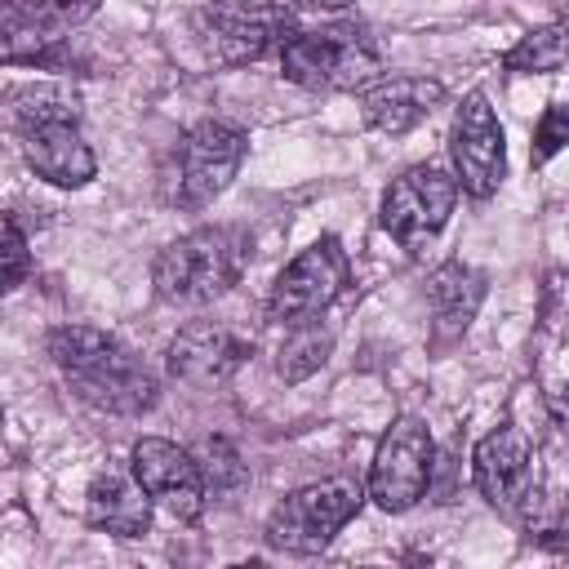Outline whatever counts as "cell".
Instances as JSON below:
<instances>
[{
	"label": "cell",
	"mask_w": 569,
	"mask_h": 569,
	"mask_svg": "<svg viewBox=\"0 0 569 569\" xmlns=\"http://www.w3.org/2000/svg\"><path fill=\"white\" fill-rule=\"evenodd\" d=\"M49 356L62 369L67 387L102 413L133 418V413H147L160 396L156 373L120 338L93 325H58L49 333Z\"/></svg>",
	"instance_id": "6da1fadb"
},
{
	"label": "cell",
	"mask_w": 569,
	"mask_h": 569,
	"mask_svg": "<svg viewBox=\"0 0 569 569\" xmlns=\"http://www.w3.org/2000/svg\"><path fill=\"white\" fill-rule=\"evenodd\" d=\"M84 520L116 538H142L151 525V498L147 489L124 471H102L84 493Z\"/></svg>",
	"instance_id": "e0dca14e"
},
{
	"label": "cell",
	"mask_w": 569,
	"mask_h": 569,
	"mask_svg": "<svg viewBox=\"0 0 569 569\" xmlns=\"http://www.w3.org/2000/svg\"><path fill=\"white\" fill-rule=\"evenodd\" d=\"M280 71H284V80H293L311 93L365 89L369 80L382 76V49L356 22L311 27V31H293L280 44Z\"/></svg>",
	"instance_id": "3957f363"
},
{
	"label": "cell",
	"mask_w": 569,
	"mask_h": 569,
	"mask_svg": "<svg viewBox=\"0 0 569 569\" xmlns=\"http://www.w3.org/2000/svg\"><path fill=\"white\" fill-rule=\"evenodd\" d=\"M0 427H4V409H0Z\"/></svg>",
	"instance_id": "d4e9b609"
},
{
	"label": "cell",
	"mask_w": 569,
	"mask_h": 569,
	"mask_svg": "<svg viewBox=\"0 0 569 569\" xmlns=\"http://www.w3.org/2000/svg\"><path fill=\"white\" fill-rule=\"evenodd\" d=\"M329 347H333V338L320 333L311 320H307V325H293V338L280 347L276 373H280L284 382H302V378H311V373L329 360Z\"/></svg>",
	"instance_id": "ffe728a7"
},
{
	"label": "cell",
	"mask_w": 569,
	"mask_h": 569,
	"mask_svg": "<svg viewBox=\"0 0 569 569\" xmlns=\"http://www.w3.org/2000/svg\"><path fill=\"white\" fill-rule=\"evenodd\" d=\"M445 102V84L431 76H378L360 89V111L382 133H409Z\"/></svg>",
	"instance_id": "2e32d148"
},
{
	"label": "cell",
	"mask_w": 569,
	"mask_h": 569,
	"mask_svg": "<svg viewBox=\"0 0 569 569\" xmlns=\"http://www.w3.org/2000/svg\"><path fill=\"white\" fill-rule=\"evenodd\" d=\"M565 142H569V111L560 102H551L542 124H538V133H533V164H547Z\"/></svg>",
	"instance_id": "603a6c76"
},
{
	"label": "cell",
	"mask_w": 569,
	"mask_h": 569,
	"mask_svg": "<svg viewBox=\"0 0 569 569\" xmlns=\"http://www.w3.org/2000/svg\"><path fill=\"white\" fill-rule=\"evenodd\" d=\"M471 480L480 489V498L498 511H516L529 498V480H533V449L529 436L511 422L493 427L489 436H480L476 453H471Z\"/></svg>",
	"instance_id": "4fadbf2b"
},
{
	"label": "cell",
	"mask_w": 569,
	"mask_h": 569,
	"mask_svg": "<svg viewBox=\"0 0 569 569\" xmlns=\"http://www.w3.org/2000/svg\"><path fill=\"white\" fill-rule=\"evenodd\" d=\"M480 298H485V276L480 271H471L467 262H458V258H449L436 276H431V307H436V338L440 342H449V338H458L467 325H471V316H476V307H480Z\"/></svg>",
	"instance_id": "ac0fdd59"
},
{
	"label": "cell",
	"mask_w": 569,
	"mask_h": 569,
	"mask_svg": "<svg viewBox=\"0 0 569 569\" xmlns=\"http://www.w3.org/2000/svg\"><path fill=\"white\" fill-rule=\"evenodd\" d=\"M431 458H436V445H431L427 422L418 413H400L382 431V440H378V453L369 462L365 493L382 511H409L431 489V467H436Z\"/></svg>",
	"instance_id": "52a82bcc"
},
{
	"label": "cell",
	"mask_w": 569,
	"mask_h": 569,
	"mask_svg": "<svg viewBox=\"0 0 569 569\" xmlns=\"http://www.w3.org/2000/svg\"><path fill=\"white\" fill-rule=\"evenodd\" d=\"M249 138L227 124V120H200L182 133L178 151H173V187L169 200L178 209H200L213 196H222L244 160Z\"/></svg>",
	"instance_id": "8992f818"
},
{
	"label": "cell",
	"mask_w": 569,
	"mask_h": 569,
	"mask_svg": "<svg viewBox=\"0 0 569 569\" xmlns=\"http://www.w3.org/2000/svg\"><path fill=\"white\" fill-rule=\"evenodd\" d=\"M31 271V253H27V236L18 231L13 218H0V293L18 289Z\"/></svg>",
	"instance_id": "7402d4cb"
},
{
	"label": "cell",
	"mask_w": 569,
	"mask_h": 569,
	"mask_svg": "<svg viewBox=\"0 0 569 569\" xmlns=\"http://www.w3.org/2000/svg\"><path fill=\"white\" fill-rule=\"evenodd\" d=\"M22 133V160L36 169V178L53 182V187H84L98 173V160L76 124V116H53V120H36Z\"/></svg>",
	"instance_id": "9a60e30c"
},
{
	"label": "cell",
	"mask_w": 569,
	"mask_h": 569,
	"mask_svg": "<svg viewBox=\"0 0 569 569\" xmlns=\"http://www.w3.org/2000/svg\"><path fill=\"white\" fill-rule=\"evenodd\" d=\"M458 204V182L436 164H413L382 191V231L409 253H422L427 240L449 222Z\"/></svg>",
	"instance_id": "9c48e42d"
},
{
	"label": "cell",
	"mask_w": 569,
	"mask_h": 569,
	"mask_svg": "<svg viewBox=\"0 0 569 569\" xmlns=\"http://www.w3.org/2000/svg\"><path fill=\"white\" fill-rule=\"evenodd\" d=\"M449 160H453V182L476 196L489 200L507 173V147H502V124L489 107V98L480 89H471L449 124Z\"/></svg>",
	"instance_id": "30bf717a"
},
{
	"label": "cell",
	"mask_w": 569,
	"mask_h": 569,
	"mask_svg": "<svg viewBox=\"0 0 569 569\" xmlns=\"http://www.w3.org/2000/svg\"><path fill=\"white\" fill-rule=\"evenodd\" d=\"M102 0H0V62L44 58L71 27L98 13Z\"/></svg>",
	"instance_id": "7c38bea8"
},
{
	"label": "cell",
	"mask_w": 569,
	"mask_h": 569,
	"mask_svg": "<svg viewBox=\"0 0 569 569\" xmlns=\"http://www.w3.org/2000/svg\"><path fill=\"white\" fill-rule=\"evenodd\" d=\"M351 280V262H347V249L338 244V236H320L316 244H307L271 284V298H267V316L276 325H307L316 320L325 307L338 302V293L347 289Z\"/></svg>",
	"instance_id": "ba28073f"
},
{
	"label": "cell",
	"mask_w": 569,
	"mask_h": 569,
	"mask_svg": "<svg viewBox=\"0 0 569 569\" xmlns=\"http://www.w3.org/2000/svg\"><path fill=\"white\" fill-rule=\"evenodd\" d=\"M298 31L293 13L280 4H244V0H200L191 9V36L218 67H244L262 53L280 49Z\"/></svg>",
	"instance_id": "277c9868"
},
{
	"label": "cell",
	"mask_w": 569,
	"mask_h": 569,
	"mask_svg": "<svg viewBox=\"0 0 569 569\" xmlns=\"http://www.w3.org/2000/svg\"><path fill=\"white\" fill-rule=\"evenodd\" d=\"M133 480L147 489V498H156L169 516L178 520H200L204 511V476L196 453H187L182 445L164 440V436H142L133 445Z\"/></svg>",
	"instance_id": "8fae6325"
},
{
	"label": "cell",
	"mask_w": 569,
	"mask_h": 569,
	"mask_svg": "<svg viewBox=\"0 0 569 569\" xmlns=\"http://www.w3.org/2000/svg\"><path fill=\"white\" fill-rule=\"evenodd\" d=\"M196 462H200L204 489H213V493H227V489H236V485L244 480V467H240L236 449H231V445H227L222 436H209V440L200 445Z\"/></svg>",
	"instance_id": "44dd1931"
},
{
	"label": "cell",
	"mask_w": 569,
	"mask_h": 569,
	"mask_svg": "<svg viewBox=\"0 0 569 569\" xmlns=\"http://www.w3.org/2000/svg\"><path fill=\"white\" fill-rule=\"evenodd\" d=\"M253 258V240L240 227L213 222L169 240L151 262V284L173 307H204L231 293Z\"/></svg>",
	"instance_id": "7a4b0ae2"
},
{
	"label": "cell",
	"mask_w": 569,
	"mask_h": 569,
	"mask_svg": "<svg viewBox=\"0 0 569 569\" xmlns=\"http://www.w3.org/2000/svg\"><path fill=\"white\" fill-rule=\"evenodd\" d=\"M502 67L507 71H565V22H547L538 31H529L516 49L502 53Z\"/></svg>",
	"instance_id": "d6986e66"
},
{
	"label": "cell",
	"mask_w": 569,
	"mask_h": 569,
	"mask_svg": "<svg viewBox=\"0 0 569 569\" xmlns=\"http://www.w3.org/2000/svg\"><path fill=\"white\" fill-rule=\"evenodd\" d=\"M298 4H307V9H347L356 0H298Z\"/></svg>",
	"instance_id": "cb8c5ba5"
},
{
	"label": "cell",
	"mask_w": 569,
	"mask_h": 569,
	"mask_svg": "<svg viewBox=\"0 0 569 569\" xmlns=\"http://www.w3.org/2000/svg\"><path fill=\"white\" fill-rule=\"evenodd\" d=\"M249 360V342L222 320H191L169 342V369L191 387H222Z\"/></svg>",
	"instance_id": "5bb4252c"
},
{
	"label": "cell",
	"mask_w": 569,
	"mask_h": 569,
	"mask_svg": "<svg viewBox=\"0 0 569 569\" xmlns=\"http://www.w3.org/2000/svg\"><path fill=\"white\" fill-rule=\"evenodd\" d=\"M360 502H365V489L347 476L302 485V489L284 493L276 502V511L267 516V542L289 556H316L360 511Z\"/></svg>",
	"instance_id": "5b68a950"
}]
</instances>
